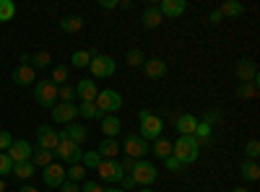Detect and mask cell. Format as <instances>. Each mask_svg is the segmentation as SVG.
Returning a JSON list of instances; mask_svg holds the SVG:
<instances>
[{"instance_id":"cell-1","label":"cell","mask_w":260,"mask_h":192,"mask_svg":"<svg viewBox=\"0 0 260 192\" xmlns=\"http://www.w3.org/2000/svg\"><path fill=\"white\" fill-rule=\"evenodd\" d=\"M201 153V143L195 140L192 135H180L175 143H172V156L180 159L182 164H192Z\"/></svg>"},{"instance_id":"cell-2","label":"cell","mask_w":260,"mask_h":192,"mask_svg":"<svg viewBox=\"0 0 260 192\" xmlns=\"http://www.w3.org/2000/svg\"><path fill=\"white\" fill-rule=\"evenodd\" d=\"M130 177H133L136 187H138V184H141V187H148V184H154V182H156L159 172H156V166L151 164V161L138 159V161L133 164V169H130Z\"/></svg>"},{"instance_id":"cell-3","label":"cell","mask_w":260,"mask_h":192,"mask_svg":"<svg viewBox=\"0 0 260 192\" xmlns=\"http://www.w3.org/2000/svg\"><path fill=\"white\" fill-rule=\"evenodd\" d=\"M138 120H141V138L148 143V140H156L161 138V117H154L148 109H141L138 112Z\"/></svg>"},{"instance_id":"cell-4","label":"cell","mask_w":260,"mask_h":192,"mask_svg":"<svg viewBox=\"0 0 260 192\" xmlns=\"http://www.w3.org/2000/svg\"><path fill=\"white\" fill-rule=\"evenodd\" d=\"M89 70H91L94 78H110V75H115V70H117V62H115V57H110V55L91 52Z\"/></svg>"},{"instance_id":"cell-5","label":"cell","mask_w":260,"mask_h":192,"mask_svg":"<svg viewBox=\"0 0 260 192\" xmlns=\"http://www.w3.org/2000/svg\"><path fill=\"white\" fill-rule=\"evenodd\" d=\"M55 153H57V159L60 161H65V164H81V159H83V151H81V145H76L73 140H68L62 133H60V143H57V148H55Z\"/></svg>"},{"instance_id":"cell-6","label":"cell","mask_w":260,"mask_h":192,"mask_svg":"<svg viewBox=\"0 0 260 192\" xmlns=\"http://www.w3.org/2000/svg\"><path fill=\"white\" fill-rule=\"evenodd\" d=\"M94 104H96V109L102 114H115V112H120V106H122V96L117 91H112V89H104V91L96 94Z\"/></svg>"},{"instance_id":"cell-7","label":"cell","mask_w":260,"mask_h":192,"mask_svg":"<svg viewBox=\"0 0 260 192\" xmlns=\"http://www.w3.org/2000/svg\"><path fill=\"white\" fill-rule=\"evenodd\" d=\"M96 172H99V179L107 182V184H120V179L125 177L120 161H112V159H102L99 166H96Z\"/></svg>"},{"instance_id":"cell-8","label":"cell","mask_w":260,"mask_h":192,"mask_svg":"<svg viewBox=\"0 0 260 192\" xmlns=\"http://www.w3.org/2000/svg\"><path fill=\"white\" fill-rule=\"evenodd\" d=\"M34 99H37V104L52 109V106L57 104V86H55L52 81H37V86H34Z\"/></svg>"},{"instance_id":"cell-9","label":"cell","mask_w":260,"mask_h":192,"mask_svg":"<svg viewBox=\"0 0 260 192\" xmlns=\"http://www.w3.org/2000/svg\"><path fill=\"white\" fill-rule=\"evenodd\" d=\"M122 151H125L127 159H136V161H138V159H143V156L151 151V145H148L141 135H127L125 143H122Z\"/></svg>"},{"instance_id":"cell-10","label":"cell","mask_w":260,"mask_h":192,"mask_svg":"<svg viewBox=\"0 0 260 192\" xmlns=\"http://www.w3.org/2000/svg\"><path fill=\"white\" fill-rule=\"evenodd\" d=\"M50 114H52V120H55L57 125H71V122L78 117V104H65V101H60V104H55L52 109H50Z\"/></svg>"},{"instance_id":"cell-11","label":"cell","mask_w":260,"mask_h":192,"mask_svg":"<svg viewBox=\"0 0 260 192\" xmlns=\"http://www.w3.org/2000/svg\"><path fill=\"white\" fill-rule=\"evenodd\" d=\"M37 145L39 148H45V151H52L55 153V148H57V143H60V133L57 130H52L50 125H42L39 130H37Z\"/></svg>"},{"instance_id":"cell-12","label":"cell","mask_w":260,"mask_h":192,"mask_svg":"<svg viewBox=\"0 0 260 192\" xmlns=\"http://www.w3.org/2000/svg\"><path fill=\"white\" fill-rule=\"evenodd\" d=\"M8 159L13 161V164H21V161H29L31 159V153H34V145L29 143V140H13V145L8 148Z\"/></svg>"},{"instance_id":"cell-13","label":"cell","mask_w":260,"mask_h":192,"mask_svg":"<svg viewBox=\"0 0 260 192\" xmlns=\"http://www.w3.org/2000/svg\"><path fill=\"white\" fill-rule=\"evenodd\" d=\"M42 179H45L47 187H55V189H57V187L65 182V166H60L57 161L47 164V166H45V172H42Z\"/></svg>"},{"instance_id":"cell-14","label":"cell","mask_w":260,"mask_h":192,"mask_svg":"<svg viewBox=\"0 0 260 192\" xmlns=\"http://www.w3.org/2000/svg\"><path fill=\"white\" fill-rule=\"evenodd\" d=\"M159 11H161L164 18H180L187 11V3H185V0H161Z\"/></svg>"},{"instance_id":"cell-15","label":"cell","mask_w":260,"mask_h":192,"mask_svg":"<svg viewBox=\"0 0 260 192\" xmlns=\"http://www.w3.org/2000/svg\"><path fill=\"white\" fill-rule=\"evenodd\" d=\"M143 70H146V75H148V78L161 81V78L167 75V62H164L161 57H151V60H146V62H143Z\"/></svg>"},{"instance_id":"cell-16","label":"cell","mask_w":260,"mask_h":192,"mask_svg":"<svg viewBox=\"0 0 260 192\" xmlns=\"http://www.w3.org/2000/svg\"><path fill=\"white\" fill-rule=\"evenodd\" d=\"M13 83L16 86H31V83H37V70L31 65H18L13 70Z\"/></svg>"},{"instance_id":"cell-17","label":"cell","mask_w":260,"mask_h":192,"mask_svg":"<svg viewBox=\"0 0 260 192\" xmlns=\"http://www.w3.org/2000/svg\"><path fill=\"white\" fill-rule=\"evenodd\" d=\"M96 94H99V89H96V83H94L91 78L78 81V86H76V96H78L81 101H94V99H96Z\"/></svg>"},{"instance_id":"cell-18","label":"cell","mask_w":260,"mask_h":192,"mask_svg":"<svg viewBox=\"0 0 260 192\" xmlns=\"http://www.w3.org/2000/svg\"><path fill=\"white\" fill-rule=\"evenodd\" d=\"M237 78H240V83H255V86H257V70H255V62L242 60L240 65H237Z\"/></svg>"},{"instance_id":"cell-19","label":"cell","mask_w":260,"mask_h":192,"mask_svg":"<svg viewBox=\"0 0 260 192\" xmlns=\"http://www.w3.org/2000/svg\"><path fill=\"white\" fill-rule=\"evenodd\" d=\"M96 153L102 156V159H117L120 156V143L115 140V138H104L102 143H99V148H96Z\"/></svg>"},{"instance_id":"cell-20","label":"cell","mask_w":260,"mask_h":192,"mask_svg":"<svg viewBox=\"0 0 260 192\" xmlns=\"http://www.w3.org/2000/svg\"><path fill=\"white\" fill-rule=\"evenodd\" d=\"M143 26L146 29H159L161 26V21H164V16H161V11H159V6H148L146 11H143Z\"/></svg>"},{"instance_id":"cell-21","label":"cell","mask_w":260,"mask_h":192,"mask_svg":"<svg viewBox=\"0 0 260 192\" xmlns=\"http://www.w3.org/2000/svg\"><path fill=\"white\" fill-rule=\"evenodd\" d=\"M177 133L180 135H195V127H198V117L195 114H182V117H177Z\"/></svg>"},{"instance_id":"cell-22","label":"cell","mask_w":260,"mask_h":192,"mask_svg":"<svg viewBox=\"0 0 260 192\" xmlns=\"http://www.w3.org/2000/svg\"><path fill=\"white\" fill-rule=\"evenodd\" d=\"M62 135L68 138V140H73L76 145H83L86 138H89V133H86V127H83V125H68V127L62 130Z\"/></svg>"},{"instance_id":"cell-23","label":"cell","mask_w":260,"mask_h":192,"mask_svg":"<svg viewBox=\"0 0 260 192\" xmlns=\"http://www.w3.org/2000/svg\"><path fill=\"white\" fill-rule=\"evenodd\" d=\"M216 11L221 13V18H237V16H242L245 6L240 3V0H226V3H221Z\"/></svg>"},{"instance_id":"cell-24","label":"cell","mask_w":260,"mask_h":192,"mask_svg":"<svg viewBox=\"0 0 260 192\" xmlns=\"http://www.w3.org/2000/svg\"><path fill=\"white\" fill-rule=\"evenodd\" d=\"M240 174H242V179H245V182H257V179H260V166H257V161H252V159L242 161Z\"/></svg>"},{"instance_id":"cell-25","label":"cell","mask_w":260,"mask_h":192,"mask_svg":"<svg viewBox=\"0 0 260 192\" xmlns=\"http://www.w3.org/2000/svg\"><path fill=\"white\" fill-rule=\"evenodd\" d=\"M120 117H115V114H107L104 120H102V133L107 135V138H115L117 133H120Z\"/></svg>"},{"instance_id":"cell-26","label":"cell","mask_w":260,"mask_h":192,"mask_svg":"<svg viewBox=\"0 0 260 192\" xmlns=\"http://www.w3.org/2000/svg\"><path fill=\"white\" fill-rule=\"evenodd\" d=\"M13 174H16V179H29V177L37 174V166L31 164V159L21 161V164H13Z\"/></svg>"},{"instance_id":"cell-27","label":"cell","mask_w":260,"mask_h":192,"mask_svg":"<svg viewBox=\"0 0 260 192\" xmlns=\"http://www.w3.org/2000/svg\"><path fill=\"white\" fill-rule=\"evenodd\" d=\"M60 29L68 34H76L83 29V18L81 16H65V18H60Z\"/></svg>"},{"instance_id":"cell-28","label":"cell","mask_w":260,"mask_h":192,"mask_svg":"<svg viewBox=\"0 0 260 192\" xmlns=\"http://www.w3.org/2000/svg\"><path fill=\"white\" fill-rule=\"evenodd\" d=\"M151 153H154L156 159H169L172 156V143L164 140V138H156L154 145H151Z\"/></svg>"},{"instance_id":"cell-29","label":"cell","mask_w":260,"mask_h":192,"mask_svg":"<svg viewBox=\"0 0 260 192\" xmlns=\"http://www.w3.org/2000/svg\"><path fill=\"white\" fill-rule=\"evenodd\" d=\"M55 159H52V151H45V148H34V153H31V164L34 166H42V169H45L47 164H52Z\"/></svg>"},{"instance_id":"cell-30","label":"cell","mask_w":260,"mask_h":192,"mask_svg":"<svg viewBox=\"0 0 260 192\" xmlns=\"http://www.w3.org/2000/svg\"><path fill=\"white\" fill-rule=\"evenodd\" d=\"M78 114H81L83 120H96V117H102V112L96 109L94 101H81V104H78Z\"/></svg>"},{"instance_id":"cell-31","label":"cell","mask_w":260,"mask_h":192,"mask_svg":"<svg viewBox=\"0 0 260 192\" xmlns=\"http://www.w3.org/2000/svg\"><path fill=\"white\" fill-rule=\"evenodd\" d=\"M13 16H16V3L13 0H0V24L13 21Z\"/></svg>"},{"instance_id":"cell-32","label":"cell","mask_w":260,"mask_h":192,"mask_svg":"<svg viewBox=\"0 0 260 192\" xmlns=\"http://www.w3.org/2000/svg\"><path fill=\"white\" fill-rule=\"evenodd\" d=\"M71 62H73V68H89V62H91V52H86V50H76L71 55Z\"/></svg>"},{"instance_id":"cell-33","label":"cell","mask_w":260,"mask_h":192,"mask_svg":"<svg viewBox=\"0 0 260 192\" xmlns=\"http://www.w3.org/2000/svg\"><path fill=\"white\" fill-rule=\"evenodd\" d=\"M83 177H86V169L81 166V164H73V166H68V169H65V179H68V182H83Z\"/></svg>"},{"instance_id":"cell-34","label":"cell","mask_w":260,"mask_h":192,"mask_svg":"<svg viewBox=\"0 0 260 192\" xmlns=\"http://www.w3.org/2000/svg\"><path fill=\"white\" fill-rule=\"evenodd\" d=\"M125 62H127V65H133V68H138V65H143V62H146V55H143L138 47H136V50H127Z\"/></svg>"},{"instance_id":"cell-35","label":"cell","mask_w":260,"mask_h":192,"mask_svg":"<svg viewBox=\"0 0 260 192\" xmlns=\"http://www.w3.org/2000/svg\"><path fill=\"white\" fill-rule=\"evenodd\" d=\"M237 96L240 99H255L257 96V86L255 83H240V86H237Z\"/></svg>"},{"instance_id":"cell-36","label":"cell","mask_w":260,"mask_h":192,"mask_svg":"<svg viewBox=\"0 0 260 192\" xmlns=\"http://www.w3.org/2000/svg\"><path fill=\"white\" fill-rule=\"evenodd\" d=\"M50 60H52V57H50L47 50H37V52L31 55V62H34L37 68H47V65H50ZM34 65H31V68H34Z\"/></svg>"},{"instance_id":"cell-37","label":"cell","mask_w":260,"mask_h":192,"mask_svg":"<svg viewBox=\"0 0 260 192\" xmlns=\"http://www.w3.org/2000/svg\"><path fill=\"white\" fill-rule=\"evenodd\" d=\"M99 161H102V156H99L96 151H86L83 159H81V166H83V169H96Z\"/></svg>"},{"instance_id":"cell-38","label":"cell","mask_w":260,"mask_h":192,"mask_svg":"<svg viewBox=\"0 0 260 192\" xmlns=\"http://www.w3.org/2000/svg\"><path fill=\"white\" fill-rule=\"evenodd\" d=\"M57 99L65 101V104H73V99H76V89H73V86H57Z\"/></svg>"},{"instance_id":"cell-39","label":"cell","mask_w":260,"mask_h":192,"mask_svg":"<svg viewBox=\"0 0 260 192\" xmlns=\"http://www.w3.org/2000/svg\"><path fill=\"white\" fill-rule=\"evenodd\" d=\"M65 81H68V68H65V65H57V68L52 70V83L57 86V83H65Z\"/></svg>"},{"instance_id":"cell-40","label":"cell","mask_w":260,"mask_h":192,"mask_svg":"<svg viewBox=\"0 0 260 192\" xmlns=\"http://www.w3.org/2000/svg\"><path fill=\"white\" fill-rule=\"evenodd\" d=\"M13 172V161L8 159V153H0V177H6Z\"/></svg>"},{"instance_id":"cell-41","label":"cell","mask_w":260,"mask_h":192,"mask_svg":"<svg viewBox=\"0 0 260 192\" xmlns=\"http://www.w3.org/2000/svg\"><path fill=\"white\" fill-rule=\"evenodd\" d=\"M11 145H13V135L8 130H0V153H6Z\"/></svg>"},{"instance_id":"cell-42","label":"cell","mask_w":260,"mask_h":192,"mask_svg":"<svg viewBox=\"0 0 260 192\" xmlns=\"http://www.w3.org/2000/svg\"><path fill=\"white\" fill-rule=\"evenodd\" d=\"M245 151H247V156H250L252 161H257V156H260V143H257V140H247V143H245Z\"/></svg>"},{"instance_id":"cell-43","label":"cell","mask_w":260,"mask_h":192,"mask_svg":"<svg viewBox=\"0 0 260 192\" xmlns=\"http://www.w3.org/2000/svg\"><path fill=\"white\" fill-rule=\"evenodd\" d=\"M164 164H167V169H169V172H180V169H185V164H182L180 159H175V156L164 159Z\"/></svg>"},{"instance_id":"cell-44","label":"cell","mask_w":260,"mask_h":192,"mask_svg":"<svg viewBox=\"0 0 260 192\" xmlns=\"http://www.w3.org/2000/svg\"><path fill=\"white\" fill-rule=\"evenodd\" d=\"M81 192H104V187H99V182H83Z\"/></svg>"},{"instance_id":"cell-45","label":"cell","mask_w":260,"mask_h":192,"mask_svg":"<svg viewBox=\"0 0 260 192\" xmlns=\"http://www.w3.org/2000/svg\"><path fill=\"white\" fill-rule=\"evenodd\" d=\"M133 187H136V182H133V177H130V174H125V177L120 179V189L127 192V189H133Z\"/></svg>"},{"instance_id":"cell-46","label":"cell","mask_w":260,"mask_h":192,"mask_svg":"<svg viewBox=\"0 0 260 192\" xmlns=\"http://www.w3.org/2000/svg\"><path fill=\"white\" fill-rule=\"evenodd\" d=\"M60 192H81V187H78L76 182H68V179H65V182L60 184Z\"/></svg>"},{"instance_id":"cell-47","label":"cell","mask_w":260,"mask_h":192,"mask_svg":"<svg viewBox=\"0 0 260 192\" xmlns=\"http://www.w3.org/2000/svg\"><path fill=\"white\" fill-rule=\"evenodd\" d=\"M99 8L112 11V8H117V0H99Z\"/></svg>"},{"instance_id":"cell-48","label":"cell","mask_w":260,"mask_h":192,"mask_svg":"<svg viewBox=\"0 0 260 192\" xmlns=\"http://www.w3.org/2000/svg\"><path fill=\"white\" fill-rule=\"evenodd\" d=\"M208 21H211V24H221V13H219V11H211Z\"/></svg>"},{"instance_id":"cell-49","label":"cell","mask_w":260,"mask_h":192,"mask_svg":"<svg viewBox=\"0 0 260 192\" xmlns=\"http://www.w3.org/2000/svg\"><path fill=\"white\" fill-rule=\"evenodd\" d=\"M117 6H120V8H125V11H127V8H133V3H130V0H120Z\"/></svg>"},{"instance_id":"cell-50","label":"cell","mask_w":260,"mask_h":192,"mask_svg":"<svg viewBox=\"0 0 260 192\" xmlns=\"http://www.w3.org/2000/svg\"><path fill=\"white\" fill-rule=\"evenodd\" d=\"M18 192H39V189H37V187H29V184H26V187H21Z\"/></svg>"},{"instance_id":"cell-51","label":"cell","mask_w":260,"mask_h":192,"mask_svg":"<svg viewBox=\"0 0 260 192\" xmlns=\"http://www.w3.org/2000/svg\"><path fill=\"white\" fill-rule=\"evenodd\" d=\"M104 192H125V189H120V187H110V189H104Z\"/></svg>"},{"instance_id":"cell-52","label":"cell","mask_w":260,"mask_h":192,"mask_svg":"<svg viewBox=\"0 0 260 192\" xmlns=\"http://www.w3.org/2000/svg\"><path fill=\"white\" fill-rule=\"evenodd\" d=\"M0 192H6V182H3V177H0Z\"/></svg>"},{"instance_id":"cell-53","label":"cell","mask_w":260,"mask_h":192,"mask_svg":"<svg viewBox=\"0 0 260 192\" xmlns=\"http://www.w3.org/2000/svg\"><path fill=\"white\" fill-rule=\"evenodd\" d=\"M234 192H247V189H245V187H237V189H234Z\"/></svg>"},{"instance_id":"cell-54","label":"cell","mask_w":260,"mask_h":192,"mask_svg":"<svg viewBox=\"0 0 260 192\" xmlns=\"http://www.w3.org/2000/svg\"><path fill=\"white\" fill-rule=\"evenodd\" d=\"M141 192H154V189H141Z\"/></svg>"}]
</instances>
